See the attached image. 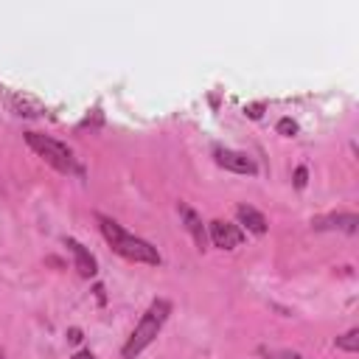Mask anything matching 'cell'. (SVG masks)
<instances>
[{"mask_svg":"<svg viewBox=\"0 0 359 359\" xmlns=\"http://www.w3.org/2000/svg\"><path fill=\"white\" fill-rule=\"evenodd\" d=\"M177 210H180L182 224H185V230L191 233L194 244H196L199 250H205V247H208V230H205V224H202V216H199L188 202H180V205H177Z\"/></svg>","mask_w":359,"mask_h":359,"instance_id":"6","label":"cell"},{"mask_svg":"<svg viewBox=\"0 0 359 359\" xmlns=\"http://www.w3.org/2000/svg\"><path fill=\"white\" fill-rule=\"evenodd\" d=\"M79 339H81V331H79V328H73V331H70V342H79Z\"/></svg>","mask_w":359,"mask_h":359,"instance_id":"16","label":"cell"},{"mask_svg":"<svg viewBox=\"0 0 359 359\" xmlns=\"http://www.w3.org/2000/svg\"><path fill=\"white\" fill-rule=\"evenodd\" d=\"M213 157H216V163L222 168H227L233 174H255L258 171V165L252 163V157L244 154V151H236V149H216Z\"/></svg>","mask_w":359,"mask_h":359,"instance_id":"5","label":"cell"},{"mask_svg":"<svg viewBox=\"0 0 359 359\" xmlns=\"http://www.w3.org/2000/svg\"><path fill=\"white\" fill-rule=\"evenodd\" d=\"M306 177H309V174H306V168H303V165H297V171H294V185H297V188H306Z\"/></svg>","mask_w":359,"mask_h":359,"instance_id":"13","label":"cell"},{"mask_svg":"<svg viewBox=\"0 0 359 359\" xmlns=\"http://www.w3.org/2000/svg\"><path fill=\"white\" fill-rule=\"evenodd\" d=\"M337 348L345 353H356L359 351V328H351L342 337H337Z\"/></svg>","mask_w":359,"mask_h":359,"instance_id":"10","label":"cell"},{"mask_svg":"<svg viewBox=\"0 0 359 359\" xmlns=\"http://www.w3.org/2000/svg\"><path fill=\"white\" fill-rule=\"evenodd\" d=\"M168 314H171V303H168V300H163V297H160V300H151V306L143 311L140 323L135 325V331L129 334V339H126L123 348H121L123 359H135L146 345H151L154 337L160 334L163 323L168 320Z\"/></svg>","mask_w":359,"mask_h":359,"instance_id":"2","label":"cell"},{"mask_svg":"<svg viewBox=\"0 0 359 359\" xmlns=\"http://www.w3.org/2000/svg\"><path fill=\"white\" fill-rule=\"evenodd\" d=\"M261 353L264 356H269V359H306L303 353H294V351H269V348H261Z\"/></svg>","mask_w":359,"mask_h":359,"instance_id":"11","label":"cell"},{"mask_svg":"<svg viewBox=\"0 0 359 359\" xmlns=\"http://www.w3.org/2000/svg\"><path fill=\"white\" fill-rule=\"evenodd\" d=\"M208 238L213 241V247L219 250H233L244 241V230L238 224H230V222H222V219H213L208 224Z\"/></svg>","mask_w":359,"mask_h":359,"instance_id":"4","label":"cell"},{"mask_svg":"<svg viewBox=\"0 0 359 359\" xmlns=\"http://www.w3.org/2000/svg\"><path fill=\"white\" fill-rule=\"evenodd\" d=\"M70 359H95V356H93L90 351H79V353H73Z\"/></svg>","mask_w":359,"mask_h":359,"instance_id":"15","label":"cell"},{"mask_svg":"<svg viewBox=\"0 0 359 359\" xmlns=\"http://www.w3.org/2000/svg\"><path fill=\"white\" fill-rule=\"evenodd\" d=\"M236 216H238V222H241L250 233H255V236H264V233H266V219H264V213H258L255 208L238 205V208H236Z\"/></svg>","mask_w":359,"mask_h":359,"instance_id":"9","label":"cell"},{"mask_svg":"<svg viewBox=\"0 0 359 359\" xmlns=\"http://www.w3.org/2000/svg\"><path fill=\"white\" fill-rule=\"evenodd\" d=\"M244 112H247L250 118H261V112H264V104H252V107H247Z\"/></svg>","mask_w":359,"mask_h":359,"instance_id":"14","label":"cell"},{"mask_svg":"<svg viewBox=\"0 0 359 359\" xmlns=\"http://www.w3.org/2000/svg\"><path fill=\"white\" fill-rule=\"evenodd\" d=\"M98 224H101L104 238L109 241V247H112L121 258L135 261V264H160V252H157V247H151L146 238L132 236V233H129V230H123L115 219H109V216L98 213Z\"/></svg>","mask_w":359,"mask_h":359,"instance_id":"1","label":"cell"},{"mask_svg":"<svg viewBox=\"0 0 359 359\" xmlns=\"http://www.w3.org/2000/svg\"><path fill=\"white\" fill-rule=\"evenodd\" d=\"M278 132L286 135V137H292V135H297V123H294L292 118H280V121H278Z\"/></svg>","mask_w":359,"mask_h":359,"instance_id":"12","label":"cell"},{"mask_svg":"<svg viewBox=\"0 0 359 359\" xmlns=\"http://www.w3.org/2000/svg\"><path fill=\"white\" fill-rule=\"evenodd\" d=\"M65 244H67L70 252L76 255V269H79V275L93 278V275H95V258L90 255V250H87L81 241H76V238H65Z\"/></svg>","mask_w":359,"mask_h":359,"instance_id":"8","label":"cell"},{"mask_svg":"<svg viewBox=\"0 0 359 359\" xmlns=\"http://www.w3.org/2000/svg\"><path fill=\"white\" fill-rule=\"evenodd\" d=\"M25 143L45 160V163H50L56 171H62V174H81V165L76 163V157H73V151L65 146V143H59V140H53L50 135H39V132H25Z\"/></svg>","mask_w":359,"mask_h":359,"instance_id":"3","label":"cell"},{"mask_svg":"<svg viewBox=\"0 0 359 359\" xmlns=\"http://www.w3.org/2000/svg\"><path fill=\"white\" fill-rule=\"evenodd\" d=\"M311 227L314 230H345V233H356L359 216L356 213H328V216L311 219Z\"/></svg>","mask_w":359,"mask_h":359,"instance_id":"7","label":"cell"}]
</instances>
